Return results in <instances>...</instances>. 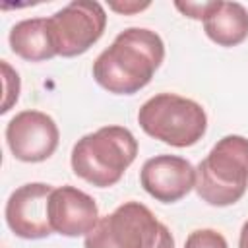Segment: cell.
<instances>
[{"label":"cell","mask_w":248,"mask_h":248,"mask_svg":"<svg viewBox=\"0 0 248 248\" xmlns=\"http://www.w3.org/2000/svg\"><path fill=\"white\" fill-rule=\"evenodd\" d=\"M184 248H229L225 236L215 229L192 231L184 242Z\"/></svg>","instance_id":"5bb4252c"},{"label":"cell","mask_w":248,"mask_h":248,"mask_svg":"<svg viewBox=\"0 0 248 248\" xmlns=\"http://www.w3.org/2000/svg\"><path fill=\"white\" fill-rule=\"evenodd\" d=\"M0 66H2V78H4V79H2V81H4V101H2L0 112L6 114V112L17 103L21 83H19V76H17V72H16L6 60H2Z\"/></svg>","instance_id":"4fadbf2b"},{"label":"cell","mask_w":248,"mask_h":248,"mask_svg":"<svg viewBox=\"0 0 248 248\" xmlns=\"http://www.w3.org/2000/svg\"><path fill=\"white\" fill-rule=\"evenodd\" d=\"M138 140L124 126H103L79 138L72 149V170L97 188L114 186L136 161Z\"/></svg>","instance_id":"7a4b0ae2"},{"label":"cell","mask_w":248,"mask_h":248,"mask_svg":"<svg viewBox=\"0 0 248 248\" xmlns=\"http://www.w3.org/2000/svg\"><path fill=\"white\" fill-rule=\"evenodd\" d=\"M46 23L56 54L72 58L87 52L103 37L107 12L99 2L74 0L46 17Z\"/></svg>","instance_id":"8992f818"},{"label":"cell","mask_w":248,"mask_h":248,"mask_svg":"<svg viewBox=\"0 0 248 248\" xmlns=\"http://www.w3.org/2000/svg\"><path fill=\"white\" fill-rule=\"evenodd\" d=\"M48 221L52 232L70 238L87 236L99 223V207L83 190L58 186L48 196Z\"/></svg>","instance_id":"30bf717a"},{"label":"cell","mask_w":248,"mask_h":248,"mask_svg":"<svg viewBox=\"0 0 248 248\" xmlns=\"http://www.w3.org/2000/svg\"><path fill=\"white\" fill-rule=\"evenodd\" d=\"M163 60L165 43L155 31L128 27L95 58L93 78L108 93L134 95L153 79Z\"/></svg>","instance_id":"6da1fadb"},{"label":"cell","mask_w":248,"mask_h":248,"mask_svg":"<svg viewBox=\"0 0 248 248\" xmlns=\"http://www.w3.org/2000/svg\"><path fill=\"white\" fill-rule=\"evenodd\" d=\"M83 248H174V238L147 205L124 202L99 219Z\"/></svg>","instance_id":"277c9868"},{"label":"cell","mask_w":248,"mask_h":248,"mask_svg":"<svg viewBox=\"0 0 248 248\" xmlns=\"http://www.w3.org/2000/svg\"><path fill=\"white\" fill-rule=\"evenodd\" d=\"M60 132L52 116L43 110H21L6 126V143L23 163L46 161L58 147Z\"/></svg>","instance_id":"52a82bcc"},{"label":"cell","mask_w":248,"mask_h":248,"mask_svg":"<svg viewBox=\"0 0 248 248\" xmlns=\"http://www.w3.org/2000/svg\"><path fill=\"white\" fill-rule=\"evenodd\" d=\"M10 48L27 62H45L56 54L46 17H31L17 21L10 31Z\"/></svg>","instance_id":"7c38bea8"},{"label":"cell","mask_w":248,"mask_h":248,"mask_svg":"<svg viewBox=\"0 0 248 248\" xmlns=\"http://www.w3.org/2000/svg\"><path fill=\"white\" fill-rule=\"evenodd\" d=\"M141 188L161 203H174L196 188V169L178 155H155L140 170Z\"/></svg>","instance_id":"9c48e42d"},{"label":"cell","mask_w":248,"mask_h":248,"mask_svg":"<svg viewBox=\"0 0 248 248\" xmlns=\"http://www.w3.org/2000/svg\"><path fill=\"white\" fill-rule=\"evenodd\" d=\"M238 248H248V221H244V225H242V229H240Z\"/></svg>","instance_id":"e0dca14e"},{"label":"cell","mask_w":248,"mask_h":248,"mask_svg":"<svg viewBox=\"0 0 248 248\" xmlns=\"http://www.w3.org/2000/svg\"><path fill=\"white\" fill-rule=\"evenodd\" d=\"M140 128L172 147H190L198 143L207 130L203 107L176 93H157L138 110Z\"/></svg>","instance_id":"5b68a950"},{"label":"cell","mask_w":248,"mask_h":248,"mask_svg":"<svg viewBox=\"0 0 248 248\" xmlns=\"http://www.w3.org/2000/svg\"><path fill=\"white\" fill-rule=\"evenodd\" d=\"M203 31L219 46H236L248 39V10L238 2H215L203 19Z\"/></svg>","instance_id":"8fae6325"},{"label":"cell","mask_w":248,"mask_h":248,"mask_svg":"<svg viewBox=\"0 0 248 248\" xmlns=\"http://www.w3.org/2000/svg\"><path fill=\"white\" fill-rule=\"evenodd\" d=\"M52 192L50 184L45 182H27L16 188L4 209L6 223L10 231L27 240L46 238L52 232L48 221V196Z\"/></svg>","instance_id":"ba28073f"},{"label":"cell","mask_w":248,"mask_h":248,"mask_svg":"<svg viewBox=\"0 0 248 248\" xmlns=\"http://www.w3.org/2000/svg\"><path fill=\"white\" fill-rule=\"evenodd\" d=\"M217 2V0H215ZM215 2H174V8L180 10L186 17H192V19H205L211 10L215 8Z\"/></svg>","instance_id":"9a60e30c"},{"label":"cell","mask_w":248,"mask_h":248,"mask_svg":"<svg viewBox=\"0 0 248 248\" xmlns=\"http://www.w3.org/2000/svg\"><path fill=\"white\" fill-rule=\"evenodd\" d=\"M149 6H151V2H122V4L110 2V4H108L110 10H114V12H118V14H124V16H128V14H138V12H141V10L149 8Z\"/></svg>","instance_id":"2e32d148"},{"label":"cell","mask_w":248,"mask_h":248,"mask_svg":"<svg viewBox=\"0 0 248 248\" xmlns=\"http://www.w3.org/2000/svg\"><path fill=\"white\" fill-rule=\"evenodd\" d=\"M248 188V140L238 134L221 138L196 169V192L213 205L236 203Z\"/></svg>","instance_id":"3957f363"}]
</instances>
